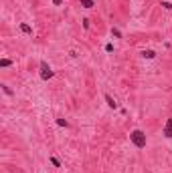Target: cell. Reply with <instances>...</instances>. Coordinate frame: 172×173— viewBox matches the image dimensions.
<instances>
[{
    "mask_svg": "<svg viewBox=\"0 0 172 173\" xmlns=\"http://www.w3.org/2000/svg\"><path fill=\"white\" fill-rule=\"evenodd\" d=\"M130 141H132V143L136 145L138 149H144V147H146V143H148L146 133H144V131H140V129H134V131L130 133Z\"/></svg>",
    "mask_w": 172,
    "mask_h": 173,
    "instance_id": "1",
    "label": "cell"
},
{
    "mask_svg": "<svg viewBox=\"0 0 172 173\" xmlns=\"http://www.w3.org/2000/svg\"><path fill=\"white\" fill-rule=\"evenodd\" d=\"M53 75H55V72L51 71V67L47 64V60H41V79H43V80H49Z\"/></svg>",
    "mask_w": 172,
    "mask_h": 173,
    "instance_id": "2",
    "label": "cell"
},
{
    "mask_svg": "<svg viewBox=\"0 0 172 173\" xmlns=\"http://www.w3.org/2000/svg\"><path fill=\"white\" fill-rule=\"evenodd\" d=\"M164 137L166 139H172V117L166 121V125H164Z\"/></svg>",
    "mask_w": 172,
    "mask_h": 173,
    "instance_id": "3",
    "label": "cell"
},
{
    "mask_svg": "<svg viewBox=\"0 0 172 173\" xmlns=\"http://www.w3.org/2000/svg\"><path fill=\"white\" fill-rule=\"evenodd\" d=\"M103 99H105V103H108V107H109V109H116V107H117L116 99H113L112 95H108V93H105V95H103Z\"/></svg>",
    "mask_w": 172,
    "mask_h": 173,
    "instance_id": "4",
    "label": "cell"
},
{
    "mask_svg": "<svg viewBox=\"0 0 172 173\" xmlns=\"http://www.w3.org/2000/svg\"><path fill=\"white\" fill-rule=\"evenodd\" d=\"M79 2H81V6H83V8H93V6H95V2H93V0H79Z\"/></svg>",
    "mask_w": 172,
    "mask_h": 173,
    "instance_id": "5",
    "label": "cell"
},
{
    "mask_svg": "<svg viewBox=\"0 0 172 173\" xmlns=\"http://www.w3.org/2000/svg\"><path fill=\"white\" fill-rule=\"evenodd\" d=\"M20 32H24V34H33V28H30L29 24H20Z\"/></svg>",
    "mask_w": 172,
    "mask_h": 173,
    "instance_id": "6",
    "label": "cell"
},
{
    "mask_svg": "<svg viewBox=\"0 0 172 173\" xmlns=\"http://www.w3.org/2000/svg\"><path fill=\"white\" fill-rule=\"evenodd\" d=\"M142 56H144V59H154L156 52H154V51H144V52H142Z\"/></svg>",
    "mask_w": 172,
    "mask_h": 173,
    "instance_id": "7",
    "label": "cell"
},
{
    "mask_svg": "<svg viewBox=\"0 0 172 173\" xmlns=\"http://www.w3.org/2000/svg\"><path fill=\"white\" fill-rule=\"evenodd\" d=\"M10 64H12V60H10V59H2V60H0V67H2V68L10 67Z\"/></svg>",
    "mask_w": 172,
    "mask_h": 173,
    "instance_id": "8",
    "label": "cell"
},
{
    "mask_svg": "<svg viewBox=\"0 0 172 173\" xmlns=\"http://www.w3.org/2000/svg\"><path fill=\"white\" fill-rule=\"evenodd\" d=\"M112 34H113V36H116V38H121V32H120V30H117V28H112Z\"/></svg>",
    "mask_w": 172,
    "mask_h": 173,
    "instance_id": "9",
    "label": "cell"
},
{
    "mask_svg": "<svg viewBox=\"0 0 172 173\" xmlns=\"http://www.w3.org/2000/svg\"><path fill=\"white\" fill-rule=\"evenodd\" d=\"M57 125H61V127H67V125H69V123H67V121H65V119H57Z\"/></svg>",
    "mask_w": 172,
    "mask_h": 173,
    "instance_id": "10",
    "label": "cell"
},
{
    "mask_svg": "<svg viewBox=\"0 0 172 173\" xmlns=\"http://www.w3.org/2000/svg\"><path fill=\"white\" fill-rule=\"evenodd\" d=\"M51 163L55 165V167H61V163H59V159H57V157H51Z\"/></svg>",
    "mask_w": 172,
    "mask_h": 173,
    "instance_id": "11",
    "label": "cell"
},
{
    "mask_svg": "<svg viewBox=\"0 0 172 173\" xmlns=\"http://www.w3.org/2000/svg\"><path fill=\"white\" fill-rule=\"evenodd\" d=\"M162 6H164V8H166V10H172V4H170V2H166V0H164V2H162Z\"/></svg>",
    "mask_w": 172,
    "mask_h": 173,
    "instance_id": "12",
    "label": "cell"
},
{
    "mask_svg": "<svg viewBox=\"0 0 172 173\" xmlns=\"http://www.w3.org/2000/svg\"><path fill=\"white\" fill-rule=\"evenodd\" d=\"M2 91H4V93H6V95H12V91H10V89H8V87H6V84H2Z\"/></svg>",
    "mask_w": 172,
    "mask_h": 173,
    "instance_id": "13",
    "label": "cell"
},
{
    "mask_svg": "<svg viewBox=\"0 0 172 173\" xmlns=\"http://www.w3.org/2000/svg\"><path fill=\"white\" fill-rule=\"evenodd\" d=\"M53 4H57V6H59V4H63V0H53Z\"/></svg>",
    "mask_w": 172,
    "mask_h": 173,
    "instance_id": "14",
    "label": "cell"
}]
</instances>
